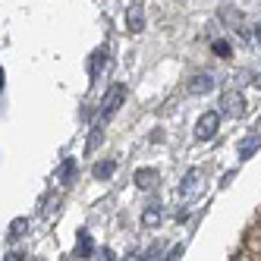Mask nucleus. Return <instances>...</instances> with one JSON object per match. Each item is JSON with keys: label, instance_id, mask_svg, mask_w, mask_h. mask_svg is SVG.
I'll list each match as a JSON object with an SVG mask.
<instances>
[{"label": "nucleus", "instance_id": "obj_1", "mask_svg": "<svg viewBox=\"0 0 261 261\" xmlns=\"http://www.w3.org/2000/svg\"><path fill=\"white\" fill-rule=\"evenodd\" d=\"M126 104V85L123 82H114V85H107V91L101 95V104H98V123H110L117 114H120V107Z\"/></svg>", "mask_w": 261, "mask_h": 261}, {"label": "nucleus", "instance_id": "obj_2", "mask_svg": "<svg viewBox=\"0 0 261 261\" xmlns=\"http://www.w3.org/2000/svg\"><path fill=\"white\" fill-rule=\"evenodd\" d=\"M201 192H204V170L201 167H189V170L182 173V182H179V201L192 204Z\"/></svg>", "mask_w": 261, "mask_h": 261}, {"label": "nucleus", "instance_id": "obj_3", "mask_svg": "<svg viewBox=\"0 0 261 261\" xmlns=\"http://www.w3.org/2000/svg\"><path fill=\"white\" fill-rule=\"evenodd\" d=\"M220 110H204V114L195 120V129H192V133H195V139L198 142H208V139H214L217 136V129H220Z\"/></svg>", "mask_w": 261, "mask_h": 261}, {"label": "nucleus", "instance_id": "obj_4", "mask_svg": "<svg viewBox=\"0 0 261 261\" xmlns=\"http://www.w3.org/2000/svg\"><path fill=\"white\" fill-rule=\"evenodd\" d=\"M107 57H110V50H107L104 44L88 54V82H98V79H101V72H104V66H107Z\"/></svg>", "mask_w": 261, "mask_h": 261}, {"label": "nucleus", "instance_id": "obj_5", "mask_svg": "<svg viewBox=\"0 0 261 261\" xmlns=\"http://www.w3.org/2000/svg\"><path fill=\"white\" fill-rule=\"evenodd\" d=\"M214 72H195V76L186 82V91L189 95H208V91H214Z\"/></svg>", "mask_w": 261, "mask_h": 261}, {"label": "nucleus", "instance_id": "obj_6", "mask_svg": "<svg viewBox=\"0 0 261 261\" xmlns=\"http://www.w3.org/2000/svg\"><path fill=\"white\" fill-rule=\"evenodd\" d=\"M133 182L139 186L142 192H148V189H154V186L161 182V173H158V167H139V170L133 173Z\"/></svg>", "mask_w": 261, "mask_h": 261}, {"label": "nucleus", "instance_id": "obj_7", "mask_svg": "<svg viewBox=\"0 0 261 261\" xmlns=\"http://www.w3.org/2000/svg\"><path fill=\"white\" fill-rule=\"evenodd\" d=\"M98 252H95V239H91V233L88 230H79V236H76V249H72V258H82V261H88V258H95Z\"/></svg>", "mask_w": 261, "mask_h": 261}, {"label": "nucleus", "instance_id": "obj_8", "mask_svg": "<svg viewBox=\"0 0 261 261\" xmlns=\"http://www.w3.org/2000/svg\"><path fill=\"white\" fill-rule=\"evenodd\" d=\"M142 227L145 230H154V227H161V220H164V208H161V201H148L145 208H142Z\"/></svg>", "mask_w": 261, "mask_h": 261}, {"label": "nucleus", "instance_id": "obj_9", "mask_svg": "<svg viewBox=\"0 0 261 261\" xmlns=\"http://www.w3.org/2000/svg\"><path fill=\"white\" fill-rule=\"evenodd\" d=\"M261 148V133L255 129V133H249V136H242V142L236 145V154H239V161H249V158H255V151Z\"/></svg>", "mask_w": 261, "mask_h": 261}, {"label": "nucleus", "instance_id": "obj_10", "mask_svg": "<svg viewBox=\"0 0 261 261\" xmlns=\"http://www.w3.org/2000/svg\"><path fill=\"white\" fill-rule=\"evenodd\" d=\"M220 117H242L246 114V107H242V95L239 91H227V95H223V101H220Z\"/></svg>", "mask_w": 261, "mask_h": 261}, {"label": "nucleus", "instance_id": "obj_11", "mask_svg": "<svg viewBox=\"0 0 261 261\" xmlns=\"http://www.w3.org/2000/svg\"><path fill=\"white\" fill-rule=\"evenodd\" d=\"M126 22H129V32H133V35H142L145 32V4H133V7H129Z\"/></svg>", "mask_w": 261, "mask_h": 261}, {"label": "nucleus", "instance_id": "obj_12", "mask_svg": "<svg viewBox=\"0 0 261 261\" xmlns=\"http://www.w3.org/2000/svg\"><path fill=\"white\" fill-rule=\"evenodd\" d=\"M114 173H117V161L114 158H101L95 167H91V179H98V182H107Z\"/></svg>", "mask_w": 261, "mask_h": 261}, {"label": "nucleus", "instance_id": "obj_13", "mask_svg": "<svg viewBox=\"0 0 261 261\" xmlns=\"http://www.w3.org/2000/svg\"><path fill=\"white\" fill-rule=\"evenodd\" d=\"M76 170H79L76 158H63V164L57 167V182H60V186H72V179H76Z\"/></svg>", "mask_w": 261, "mask_h": 261}, {"label": "nucleus", "instance_id": "obj_14", "mask_svg": "<svg viewBox=\"0 0 261 261\" xmlns=\"http://www.w3.org/2000/svg\"><path fill=\"white\" fill-rule=\"evenodd\" d=\"M101 142H104V123H91V129H88V142H85V154H95L98 148H101Z\"/></svg>", "mask_w": 261, "mask_h": 261}, {"label": "nucleus", "instance_id": "obj_15", "mask_svg": "<svg viewBox=\"0 0 261 261\" xmlns=\"http://www.w3.org/2000/svg\"><path fill=\"white\" fill-rule=\"evenodd\" d=\"M25 227H29V220H25V217H16V220L10 223V230H7L10 242H16V239H22V236H25Z\"/></svg>", "mask_w": 261, "mask_h": 261}, {"label": "nucleus", "instance_id": "obj_16", "mask_svg": "<svg viewBox=\"0 0 261 261\" xmlns=\"http://www.w3.org/2000/svg\"><path fill=\"white\" fill-rule=\"evenodd\" d=\"M246 252H252V255H258V258H261V230L249 233V239H246Z\"/></svg>", "mask_w": 261, "mask_h": 261}, {"label": "nucleus", "instance_id": "obj_17", "mask_svg": "<svg viewBox=\"0 0 261 261\" xmlns=\"http://www.w3.org/2000/svg\"><path fill=\"white\" fill-rule=\"evenodd\" d=\"M211 50L217 54L220 60H227L230 54H233V47H230V41H211Z\"/></svg>", "mask_w": 261, "mask_h": 261}, {"label": "nucleus", "instance_id": "obj_18", "mask_svg": "<svg viewBox=\"0 0 261 261\" xmlns=\"http://www.w3.org/2000/svg\"><path fill=\"white\" fill-rule=\"evenodd\" d=\"M182 252H186V246H182V242H176V246L167 252V258H164V261H179V258H182Z\"/></svg>", "mask_w": 261, "mask_h": 261}, {"label": "nucleus", "instance_id": "obj_19", "mask_svg": "<svg viewBox=\"0 0 261 261\" xmlns=\"http://www.w3.org/2000/svg\"><path fill=\"white\" fill-rule=\"evenodd\" d=\"M95 261H117V255H114V249H101L95 255Z\"/></svg>", "mask_w": 261, "mask_h": 261}, {"label": "nucleus", "instance_id": "obj_20", "mask_svg": "<svg viewBox=\"0 0 261 261\" xmlns=\"http://www.w3.org/2000/svg\"><path fill=\"white\" fill-rule=\"evenodd\" d=\"M120 261H148V258H145V252H126Z\"/></svg>", "mask_w": 261, "mask_h": 261}, {"label": "nucleus", "instance_id": "obj_21", "mask_svg": "<svg viewBox=\"0 0 261 261\" xmlns=\"http://www.w3.org/2000/svg\"><path fill=\"white\" fill-rule=\"evenodd\" d=\"M252 41H258V44H261V22L252 29Z\"/></svg>", "mask_w": 261, "mask_h": 261}, {"label": "nucleus", "instance_id": "obj_22", "mask_svg": "<svg viewBox=\"0 0 261 261\" xmlns=\"http://www.w3.org/2000/svg\"><path fill=\"white\" fill-rule=\"evenodd\" d=\"M236 261H246V258H242V255H239V258H236Z\"/></svg>", "mask_w": 261, "mask_h": 261}]
</instances>
